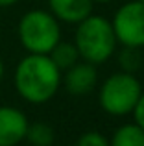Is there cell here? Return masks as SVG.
<instances>
[{
  "label": "cell",
  "instance_id": "6da1fadb",
  "mask_svg": "<svg viewBox=\"0 0 144 146\" xmlns=\"http://www.w3.org/2000/svg\"><path fill=\"white\" fill-rule=\"evenodd\" d=\"M61 70L48 54H28L18 61L13 83L18 96L30 104L50 102L61 87Z\"/></svg>",
  "mask_w": 144,
  "mask_h": 146
},
{
  "label": "cell",
  "instance_id": "7a4b0ae2",
  "mask_svg": "<svg viewBox=\"0 0 144 146\" xmlns=\"http://www.w3.org/2000/svg\"><path fill=\"white\" fill-rule=\"evenodd\" d=\"M74 44L83 61L102 65L115 54L118 41L109 19L90 13L76 24Z\"/></svg>",
  "mask_w": 144,
  "mask_h": 146
},
{
  "label": "cell",
  "instance_id": "3957f363",
  "mask_svg": "<svg viewBox=\"0 0 144 146\" xmlns=\"http://www.w3.org/2000/svg\"><path fill=\"white\" fill-rule=\"evenodd\" d=\"M17 35L28 54H48L61 41V26L50 11L32 9L20 17Z\"/></svg>",
  "mask_w": 144,
  "mask_h": 146
},
{
  "label": "cell",
  "instance_id": "277c9868",
  "mask_svg": "<svg viewBox=\"0 0 144 146\" xmlns=\"http://www.w3.org/2000/svg\"><path fill=\"white\" fill-rule=\"evenodd\" d=\"M142 91V83L137 74L120 70L104 80L98 91V102L107 115L124 117L135 109Z\"/></svg>",
  "mask_w": 144,
  "mask_h": 146
},
{
  "label": "cell",
  "instance_id": "5b68a950",
  "mask_svg": "<svg viewBox=\"0 0 144 146\" xmlns=\"http://www.w3.org/2000/svg\"><path fill=\"white\" fill-rule=\"evenodd\" d=\"M113 30L122 46L144 48V2L129 0L113 15Z\"/></svg>",
  "mask_w": 144,
  "mask_h": 146
},
{
  "label": "cell",
  "instance_id": "8992f818",
  "mask_svg": "<svg viewBox=\"0 0 144 146\" xmlns=\"http://www.w3.org/2000/svg\"><path fill=\"white\" fill-rule=\"evenodd\" d=\"M28 117L18 107L0 106V146H17L26 139Z\"/></svg>",
  "mask_w": 144,
  "mask_h": 146
},
{
  "label": "cell",
  "instance_id": "52a82bcc",
  "mask_svg": "<svg viewBox=\"0 0 144 146\" xmlns=\"http://www.w3.org/2000/svg\"><path fill=\"white\" fill-rule=\"evenodd\" d=\"M61 82L65 83L67 91L74 96L89 94L90 91H94V87L98 83L96 65L83 59L78 61L76 65H72L70 68L65 70V78H61Z\"/></svg>",
  "mask_w": 144,
  "mask_h": 146
},
{
  "label": "cell",
  "instance_id": "ba28073f",
  "mask_svg": "<svg viewBox=\"0 0 144 146\" xmlns=\"http://www.w3.org/2000/svg\"><path fill=\"white\" fill-rule=\"evenodd\" d=\"M92 0H48V11L57 21L78 24L92 13Z\"/></svg>",
  "mask_w": 144,
  "mask_h": 146
},
{
  "label": "cell",
  "instance_id": "9c48e42d",
  "mask_svg": "<svg viewBox=\"0 0 144 146\" xmlns=\"http://www.w3.org/2000/svg\"><path fill=\"white\" fill-rule=\"evenodd\" d=\"M50 59L55 63V67L59 68L61 72H65L67 68H70L72 65H76L81 57H79V52L76 48L74 41L72 43H67V41H59L54 48L48 52Z\"/></svg>",
  "mask_w": 144,
  "mask_h": 146
},
{
  "label": "cell",
  "instance_id": "30bf717a",
  "mask_svg": "<svg viewBox=\"0 0 144 146\" xmlns=\"http://www.w3.org/2000/svg\"><path fill=\"white\" fill-rule=\"evenodd\" d=\"M109 146H144V129L135 122L122 124L113 133Z\"/></svg>",
  "mask_w": 144,
  "mask_h": 146
},
{
  "label": "cell",
  "instance_id": "8fae6325",
  "mask_svg": "<svg viewBox=\"0 0 144 146\" xmlns=\"http://www.w3.org/2000/svg\"><path fill=\"white\" fill-rule=\"evenodd\" d=\"M26 141L32 146H52L55 141V131L46 122H33L28 124Z\"/></svg>",
  "mask_w": 144,
  "mask_h": 146
},
{
  "label": "cell",
  "instance_id": "7c38bea8",
  "mask_svg": "<svg viewBox=\"0 0 144 146\" xmlns=\"http://www.w3.org/2000/svg\"><path fill=\"white\" fill-rule=\"evenodd\" d=\"M142 48H135V46H122V50L118 52V65L120 70L126 72H137L142 67V56H141Z\"/></svg>",
  "mask_w": 144,
  "mask_h": 146
},
{
  "label": "cell",
  "instance_id": "4fadbf2b",
  "mask_svg": "<svg viewBox=\"0 0 144 146\" xmlns=\"http://www.w3.org/2000/svg\"><path fill=\"white\" fill-rule=\"evenodd\" d=\"M76 146H109V139L104 133L96 131V129H90V131H85L78 137Z\"/></svg>",
  "mask_w": 144,
  "mask_h": 146
},
{
  "label": "cell",
  "instance_id": "5bb4252c",
  "mask_svg": "<svg viewBox=\"0 0 144 146\" xmlns=\"http://www.w3.org/2000/svg\"><path fill=\"white\" fill-rule=\"evenodd\" d=\"M131 115H133V122L135 124H139L144 129V91H142L141 98H139L137 106H135V109L131 111Z\"/></svg>",
  "mask_w": 144,
  "mask_h": 146
},
{
  "label": "cell",
  "instance_id": "9a60e30c",
  "mask_svg": "<svg viewBox=\"0 0 144 146\" xmlns=\"http://www.w3.org/2000/svg\"><path fill=\"white\" fill-rule=\"evenodd\" d=\"M18 0H0V7H9V6H15Z\"/></svg>",
  "mask_w": 144,
  "mask_h": 146
},
{
  "label": "cell",
  "instance_id": "2e32d148",
  "mask_svg": "<svg viewBox=\"0 0 144 146\" xmlns=\"http://www.w3.org/2000/svg\"><path fill=\"white\" fill-rule=\"evenodd\" d=\"M4 70H6V67H4V61L0 59V80L4 78Z\"/></svg>",
  "mask_w": 144,
  "mask_h": 146
},
{
  "label": "cell",
  "instance_id": "e0dca14e",
  "mask_svg": "<svg viewBox=\"0 0 144 146\" xmlns=\"http://www.w3.org/2000/svg\"><path fill=\"white\" fill-rule=\"evenodd\" d=\"M92 2H96V4H107V2H111V0H92Z\"/></svg>",
  "mask_w": 144,
  "mask_h": 146
},
{
  "label": "cell",
  "instance_id": "ac0fdd59",
  "mask_svg": "<svg viewBox=\"0 0 144 146\" xmlns=\"http://www.w3.org/2000/svg\"><path fill=\"white\" fill-rule=\"evenodd\" d=\"M139 2H144V0H139Z\"/></svg>",
  "mask_w": 144,
  "mask_h": 146
}]
</instances>
